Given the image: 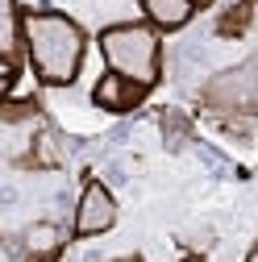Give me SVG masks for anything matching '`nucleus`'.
Listing matches in <instances>:
<instances>
[{"label": "nucleus", "instance_id": "nucleus-8", "mask_svg": "<svg viewBox=\"0 0 258 262\" xmlns=\"http://www.w3.org/2000/svg\"><path fill=\"white\" fill-rule=\"evenodd\" d=\"M242 262H258V237H254V246H250V254H246Z\"/></svg>", "mask_w": 258, "mask_h": 262}, {"label": "nucleus", "instance_id": "nucleus-4", "mask_svg": "<svg viewBox=\"0 0 258 262\" xmlns=\"http://www.w3.org/2000/svg\"><path fill=\"white\" fill-rule=\"evenodd\" d=\"M146 96H150V92H146L142 83L104 71L100 79H96V88H92V104L104 108V113H113V117H121V113H134V108L146 100Z\"/></svg>", "mask_w": 258, "mask_h": 262}, {"label": "nucleus", "instance_id": "nucleus-2", "mask_svg": "<svg viewBox=\"0 0 258 262\" xmlns=\"http://www.w3.org/2000/svg\"><path fill=\"white\" fill-rule=\"evenodd\" d=\"M96 50L104 58V71L125 75L154 92L163 83V34L150 21H113L96 34Z\"/></svg>", "mask_w": 258, "mask_h": 262}, {"label": "nucleus", "instance_id": "nucleus-6", "mask_svg": "<svg viewBox=\"0 0 258 262\" xmlns=\"http://www.w3.org/2000/svg\"><path fill=\"white\" fill-rule=\"evenodd\" d=\"M142 21H150L158 34H175L200 13V0H138Z\"/></svg>", "mask_w": 258, "mask_h": 262}, {"label": "nucleus", "instance_id": "nucleus-10", "mask_svg": "<svg viewBox=\"0 0 258 262\" xmlns=\"http://www.w3.org/2000/svg\"><path fill=\"white\" fill-rule=\"evenodd\" d=\"M121 262H138V258H121Z\"/></svg>", "mask_w": 258, "mask_h": 262}, {"label": "nucleus", "instance_id": "nucleus-7", "mask_svg": "<svg viewBox=\"0 0 258 262\" xmlns=\"http://www.w3.org/2000/svg\"><path fill=\"white\" fill-rule=\"evenodd\" d=\"M62 254V229L42 221V225H29L25 237H21V262H54Z\"/></svg>", "mask_w": 258, "mask_h": 262}, {"label": "nucleus", "instance_id": "nucleus-1", "mask_svg": "<svg viewBox=\"0 0 258 262\" xmlns=\"http://www.w3.org/2000/svg\"><path fill=\"white\" fill-rule=\"evenodd\" d=\"M21 46L42 88H71L88 58V29L62 9H21Z\"/></svg>", "mask_w": 258, "mask_h": 262}, {"label": "nucleus", "instance_id": "nucleus-3", "mask_svg": "<svg viewBox=\"0 0 258 262\" xmlns=\"http://www.w3.org/2000/svg\"><path fill=\"white\" fill-rule=\"evenodd\" d=\"M117 225V195L109 191V183H100L96 175L83 179L79 187V200H75V216H71V237L88 242V237H100Z\"/></svg>", "mask_w": 258, "mask_h": 262}, {"label": "nucleus", "instance_id": "nucleus-9", "mask_svg": "<svg viewBox=\"0 0 258 262\" xmlns=\"http://www.w3.org/2000/svg\"><path fill=\"white\" fill-rule=\"evenodd\" d=\"M208 5H212V0H200V9H208Z\"/></svg>", "mask_w": 258, "mask_h": 262}, {"label": "nucleus", "instance_id": "nucleus-5", "mask_svg": "<svg viewBox=\"0 0 258 262\" xmlns=\"http://www.w3.org/2000/svg\"><path fill=\"white\" fill-rule=\"evenodd\" d=\"M254 88V108H258V54L246 62V67H238V71H229V75H221L208 92H204V100H212V104H225V108H246V100H250V92Z\"/></svg>", "mask_w": 258, "mask_h": 262}]
</instances>
